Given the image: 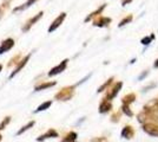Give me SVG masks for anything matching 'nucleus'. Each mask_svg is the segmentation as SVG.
I'll use <instances>...</instances> for the list:
<instances>
[{
    "mask_svg": "<svg viewBox=\"0 0 158 142\" xmlns=\"http://www.w3.org/2000/svg\"><path fill=\"white\" fill-rule=\"evenodd\" d=\"M11 122V117L10 116H7V117H5L4 118V121H1V123H0V130H2V129L6 128V126Z\"/></svg>",
    "mask_w": 158,
    "mask_h": 142,
    "instance_id": "4be33fe9",
    "label": "nucleus"
},
{
    "mask_svg": "<svg viewBox=\"0 0 158 142\" xmlns=\"http://www.w3.org/2000/svg\"><path fill=\"white\" fill-rule=\"evenodd\" d=\"M153 67H155V68H158V59H156V61H155V64H153Z\"/></svg>",
    "mask_w": 158,
    "mask_h": 142,
    "instance_id": "a878e982",
    "label": "nucleus"
},
{
    "mask_svg": "<svg viewBox=\"0 0 158 142\" xmlns=\"http://www.w3.org/2000/svg\"><path fill=\"white\" fill-rule=\"evenodd\" d=\"M112 81H113V78H112V77H111V78H110V80H107V81H106L105 83H104V84L102 85V87H99L98 90H97V91H98V93H102V91H104V90H105V89L107 88V87H109L110 84H111Z\"/></svg>",
    "mask_w": 158,
    "mask_h": 142,
    "instance_id": "412c9836",
    "label": "nucleus"
},
{
    "mask_svg": "<svg viewBox=\"0 0 158 142\" xmlns=\"http://www.w3.org/2000/svg\"><path fill=\"white\" fill-rule=\"evenodd\" d=\"M34 123H35L34 121H30V122H28V123L26 124V126H24V127H23L21 129H19V131L17 133V135H21V134H23V133H25L26 130H28L30 128H32L33 126H34Z\"/></svg>",
    "mask_w": 158,
    "mask_h": 142,
    "instance_id": "a211bd4d",
    "label": "nucleus"
},
{
    "mask_svg": "<svg viewBox=\"0 0 158 142\" xmlns=\"http://www.w3.org/2000/svg\"><path fill=\"white\" fill-rule=\"evenodd\" d=\"M1 140H2V136H1V134H0V142H1Z\"/></svg>",
    "mask_w": 158,
    "mask_h": 142,
    "instance_id": "bb28decb",
    "label": "nucleus"
},
{
    "mask_svg": "<svg viewBox=\"0 0 158 142\" xmlns=\"http://www.w3.org/2000/svg\"><path fill=\"white\" fill-rule=\"evenodd\" d=\"M76 139H77V133L70 131V133L61 140V142H74L76 141Z\"/></svg>",
    "mask_w": 158,
    "mask_h": 142,
    "instance_id": "2eb2a0df",
    "label": "nucleus"
},
{
    "mask_svg": "<svg viewBox=\"0 0 158 142\" xmlns=\"http://www.w3.org/2000/svg\"><path fill=\"white\" fill-rule=\"evenodd\" d=\"M136 100V95L135 94H129V95H126V96H124L123 97V103L124 104H130V103H132V102Z\"/></svg>",
    "mask_w": 158,
    "mask_h": 142,
    "instance_id": "f3484780",
    "label": "nucleus"
},
{
    "mask_svg": "<svg viewBox=\"0 0 158 142\" xmlns=\"http://www.w3.org/2000/svg\"><path fill=\"white\" fill-rule=\"evenodd\" d=\"M43 12H39V13L37 14V15H35V17H33L32 19H31V20H28L27 21V24H26V26L24 27V28H23V31H28V28H30V27L32 26V25H34V23H35V21H38L40 19V18H41V17H43Z\"/></svg>",
    "mask_w": 158,
    "mask_h": 142,
    "instance_id": "9b49d317",
    "label": "nucleus"
},
{
    "mask_svg": "<svg viewBox=\"0 0 158 142\" xmlns=\"http://www.w3.org/2000/svg\"><path fill=\"white\" fill-rule=\"evenodd\" d=\"M105 6H106V5H105V4H104V5H102V6L99 7L98 10H96L94 12H92V13L90 14V15H89V17H87V18H86V19H85L86 23H87V21H90V20H91V19H92V18H94L96 15H98V14L102 13V12H103V10L105 8Z\"/></svg>",
    "mask_w": 158,
    "mask_h": 142,
    "instance_id": "4468645a",
    "label": "nucleus"
},
{
    "mask_svg": "<svg viewBox=\"0 0 158 142\" xmlns=\"http://www.w3.org/2000/svg\"><path fill=\"white\" fill-rule=\"evenodd\" d=\"M56 85V82H47V83H43V84H40V85H37L35 87V91H41V90H44V89H47V88H51V87H54Z\"/></svg>",
    "mask_w": 158,
    "mask_h": 142,
    "instance_id": "ddd939ff",
    "label": "nucleus"
},
{
    "mask_svg": "<svg viewBox=\"0 0 158 142\" xmlns=\"http://www.w3.org/2000/svg\"><path fill=\"white\" fill-rule=\"evenodd\" d=\"M132 19H133V15H132V14H129L127 17H125V18H124L123 20H122V21H120V23H119V25H118V26H119V27L124 26V25H126V24H129V23H131Z\"/></svg>",
    "mask_w": 158,
    "mask_h": 142,
    "instance_id": "6ab92c4d",
    "label": "nucleus"
},
{
    "mask_svg": "<svg viewBox=\"0 0 158 142\" xmlns=\"http://www.w3.org/2000/svg\"><path fill=\"white\" fill-rule=\"evenodd\" d=\"M14 46V41L12 38H7L5 41H2V44L0 45V54H5L7 51H10Z\"/></svg>",
    "mask_w": 158,
    "mask_h": 142,
    "instance_id": "39448f33",
    "label": "nucleus"
},
{
    "mask_svg": "<svg viewBox=\"0 0 158 142\" xmlns=\"http://www.w3.org/2000/svg\"><path fill=\"white\" fill-rule=\"evenodd\" d=\"M122 87H123V83L122 82H118V83H116L113 87L111 88V90L109 89V93H107V95H106V98L105 100H107V101H110V100H112V98H114L116 96H117V94L119 93V90L122 89Z\"/></svg>",
    "mask_w": 158,
    "mask_h": 142,
    "instance_id": "f03ea898",
    "label": "nucleus"
},
{
    "mask_svg": "<svg viewBox=\"0 0 158 142\" xmlns=\"http://www.w3.org/2000/svg\"><path fill=\"white\" fill-rule=\"evenodd\" d=\"M52 105V101H47V102H44L43 104H40L38 108L35 109V111L34 113H40V111H44V110H46L48 109Z\"/></svg>",
    "mask_w": 158,
    "mask_h": 142,
    "instance_id": "dca6fc26",
    "label": "nucleus"
},
{
    "mask_svg": "<svg viewBox=\"0 0 158 142\" xmlns=\"http://www.w3.org/2000/svg\"><path fill=\"white\" fill-rule=\"evenodd\" d=\"M67 62H69V59H64V61L61 62L60 64H58L57 67H54V68L48 72V76L50 77H52V76H56V75L60 74V72H63L64 70L66 69V65H67Z\"/></svg>",
    "mask_w": 158,
    "mask_h": 142,
    "instance_id": "7ed1b4c3",
    "label": "nucleus"
},
{
    "mask_svg": "<svg viewBox=\"0 0 158 142\" xmlns=\"http://www.w3.org/2000/svg\"><path fill=\"white\" fill-rule=\"evenodd\" d=\"M135 134V131H133V129L132 127H125V128L123 129V131H122V136L123 137H125V139H131L132 136Z\"/></svg>",
    "mask_w": 158,
    "mask_h": 142,
    "instance_id": "f8f14e48",
    "label": "nucleus"
},
{
    "mask_svg": "<svg viewBox=\"0 0 158 142\" xmlns=\"http://www.w3.org/2000/svg\"><path fill=\"white\" fill-rule=\"evenodd\" d=\"M74 95V87H66L61 89L58 94L56 95V100L58 101H69Z\"/></svg>",
    "mask_w": 158,
    "mask_h": 142,
    "instance_id": "f257e3e1",
    "label": "nucleus"
},
{
    "mask_svg": "<svg viewBox=\"0 0 158 142\" xmlns=\"http://www.w3.org/2000/svg\"><path fill=\"white\" fill-rule=\"evenodd\" d=\"M54 137H58V133H57L54 129H48L45 134L40 135L39 137H37V141L41 142V141L47 140V139H54Z\"/></svg>",
    "mask_w": 158,
    "mask_h": 142,
    "instance_id": "423d86ee",
    "label": "nucleus"
},
{
    "mask_svg": "<svg viewBox=\"0 0 158 142\" xmlns=\"http://www.w3.org/2000/svg\"><path fill=\"white\" fill-rule=\"evenodd\" d=\"M65 18H66V13H60V15H58V17L56 18V20L51 24V26L48 27V32H53L54 30H57V28L61 25V23L64 21Z\"/></svg>",
    "mask_w": 158,
    "mask_h": 142,
    "instance_id": "20e7f679",
    "label": "nucleus"
},
{
    "mask_svg": "<svg viewBox=\"0 0 158 142\" xmlns=\"http://www.w3.org/2000/svg\"><path fill=\"white\" fill-rule=\"evenodd\" d=\"M122 109H123V113H124L125 115H127V116H132V115H133V114H132V111L130 110V108H129V105H127V104H124Z\"/></svg>",
    "mask_w": 158,
    "mask_h": 142,
    "instance_id": "5701e85b",
    "label": "nucleus"
},
{
    "mask_svg": "<svg viewBox=\"0 0 158 142\" xmlns=\"http://www.w3.org/2000/svg\"><path fill=\"white\" fill-rule=\"evenodd\" d=\"M144 130L148 133V134H150V135L158 136V127L157 126H155V124H152V123L144 124Z\"/></svg>",
    "mask_w": 158,
    "mask_h": 142,
    "instance_id": "1a4fd4ad",
    "label": "nucleus"
},
{
    "mask_svg": "<svg viewBox=\"0 0 158 142\" xmlns=\"http://www.w3.org/2000/svg\"><path fill=\"white\" fill-rule=\"evenodd\" d=\"M30 57H31V54H27L26 57H25V58H24L23 61L20 62L19 64H18V67H17V68L14 69V71H13V72H12V74L10 75V78H13V76H15V75L18 74V72H19L20 70H21V69L24 68L25 65H26V63H27V61L30 59Z\"/></svg>",
    "mask_w": 158,
    "mask_h": 142,
    "instance_id": "6e6552de",
    "label": "nucleus"
},
{
    "mask_svg": "<svg viewBox=\"0 0 158 142\" xmlns=\"http://www.w3.org/2000/svg\"><path fill=\"white\" fill-rule=\"evenodd\" d=\"M153 39H155V34H151L150 37H144V38L140 41V43H142L143 45H149Z\"/></svg>",
    "mask_w": 158,
    "mask_h": 142,
    "instance_id": "aec40b11",
    "label": "nucleus"
},
{
    "mask_svg": "<svg viewBox=\"0 0 158 142\" xmlns=\"http://www.w3.org/2000/svg\"><path fill=\"white\" fill-rule=\"evenodd\" d=\"M111 23V18H106V17H99L98 19L93 21V25L97 27H104L107 26Z\"/></svg>",
    "mask_w": 158,
    "mask_h": 142,
    "instance_id": "0eeeda50",
    "label": "nucleus"
},
{
    "mask_svg": "<svg viewBox=\"0 0 158 142\" xmlns=\"http://www.w3.org/2000/svg\"><path fill=\"white\" fill-rule=\"evenodd\" d=\"M1 69H2V67H1V65H0V71H1Z\"/></svg>",
    "mask_w": 158,
    "mask_h": 142,
    "instance_id": "cd10ccee",
    "label": "nucleus"
},
{
    "mask_svg": "<svg viewBox=\"0 0 158 142\" xmlns=\"http://www.w3.org/2000/svg\"><path fill=\"white\" fill-rule=\"evenodd\" d=\"M146 75H148V71H144V72H143V74L140 75V76H139V80H142V78H144L145 76H146Z\"/></svg>",
    "mask_w": 158,
    "mask_h": 142,
    "instance_id": "393cba45",
    "label": "nucleus"
},
{
    "mask_svg": "<svg viewBox=\"0 0 158 142\" xmlns=\"http://www.w3.org/2000/svg\"><path fill=\"white\" fill-rule=\"evenodd\" d=\"M131 1L132 0H123V1H122V5H123V6H125V5H127V4H130Z\"/></svg>",
    "mask_w": 158,
    "mask_h": 142,
    "instance_id": "b1692460",
    "label": "nucleus"
},
{
    "mask_svg": "<svg viewBox=\"0 0 158 142\" xmlns=\"http://www.w3.org/2000/svg\"><path fill=\"white\" fill-rule=\"evenodd\" d=\"M111 109H112V104L110 103V101L104 100V101L100 103V105H99V113L105 114V113H107V111H110Z\"/></svg>",
    "mask_w": 158,
    "mask_h": 142,
    "instance_id": "9d476101",
    "label": "nucleus"
}]
</instances>
